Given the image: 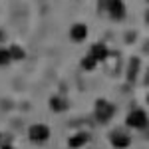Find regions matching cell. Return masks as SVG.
Returning <instances> with one entry per match:
<instances>
[{"label": "cell", "mask_w": 149, "mask_h": 149, "mask_svg": "<svg viewBox=\"0 0 149 149\" xmlns=\"http://www.w3.org/2000/svg\"><path fill=\"white\" fill-rule=\"evenodd\" d=\"M111 115H113V105L109 102H105V100H97L95 102V117H97V121H109L111 119Z\"/></svg>", "instance_id": "obj_1"}, {"label": "cell", "mask_w": 149, "mask_h": 149, "mask_svg": "<svg viewBox=\"0 0 149 149\" xmlns=\"http://www.w3.org/2000/svg\"><path fill=\"white\" fill-rule=\"evenodd\" d=\"M127 125L133 127V129H143L147 127V115L143 109H133L131 113L127 115Z\"/></svg>", "instance_id": "obj_2"}, {"label": "cell", "mask_w": 149, "mask_h": 149, "mask_svg": "<svg viewBox=\"0 0 149 149\" xmlns=\"http://www.w3.org/2000/svg\"><path fill=\"white\" fill-rule=\"evenodd\" d=\"M28 137L32 139V141H36V143H42V141H46L50 137V129H48V125L36 123V125H32L28 129Z\"/></svg>", "instance_id": "obj_3"}, {"label": "cell", "mask_w": 149, "mask_h": 149, "mask_svg": "<svg viewBox=\"0 0 149 149\" xmlns=\"http://www.w3.org/2000/svg\"><path fill=\"white\" fill-rule=\"evenodd\" d=\"M111 145L117 149H125L129 145V135H127L125 131H121V129L111 131Z\"/></svg>", "instance_id": "obj_4"}, {"label": "cell", "mask_w": 149, "mask_h": 149, "mask_svg": "<svg viewBox=\"0 0 149 149\" xmlns=\"http://www.w3.org/2000/svg\"><path fill=\"white\" fill-rule=\"evenodd\" d=\"M70 36H72L74 42H81V40H86V36H88V28H86V24H74L72 30H70Z\"/></svg>", "instance_id": "obj_5"}, {"label": "cell", "mask_w": 149, "mask_h": 149, "mask_svg": "<svg viewBox=\"0 0 149 149\" xmlns=\"http://www.w3.org/2000/svg\"><path fill=\"white\" fill-rule=\"evenodd\" d=\"M107 48L103 46V44H93L92 50H90V58H93L95 62H100V60H107Z\"/></svg>", "instance_id": "obj_6"}, {"label": "cell", "mask_w": 149, "mask_h": 149, "mask_svg": "<svg viewBox=\"0 0 149 149\" xmlns=\"http://www.w3.org/2000/svg\"><path fill=\"white\" fill-rule=\"evenodd\" d=\"M50 107L60 113V111H66V109H68V102H66V97H62V95H54V97H50Z\"/></svg>", "instance_id": "obj_7"}, {"label": "cell", "mask_w": 149, "mask_h": 149, "mask_svg": "<svg viewBox=\"0 0 149 149\" xmlns=\"http://www.w3.org/2000/svg\"><path fill=\"white\" fill-rule=\"evenodd\" d=\"M88 139H90V135H88V133H78V135H74V137H70L68 145H70L72 149H76V147H81L84 143H88Z\"/></svg>", "instance_id": "obj_8"}, {"label": "cell", "mask_w": 149, "mask_h": 149, "mask_svg": "<svg viewBox=\"0 0 149 149\" xmlns=\"http://www.w3.org/2000/svg\"><path fill=\"white\" fill-rule=\"evenodd\" d=\"M137 72H139V60H137V58H131V62H129V72H127V80L135 81Z\"/></svg>", "instance_id": "obj_9"}, {"label": "cell", "mask_w": 149, "mask_h": 149, "mask_svg": "<svg viewBox=\"0 0 149 149\" xmlns=\"http://www.w3.org/2000/svg\"><path fill=\"white\" fill-rule=\"evenodd\" d=\"M8 52H10V60H22V58L26 56V52H24L20 46H10Z\"/></svg>", "instance_id": "obj_10"}, {"label": "cell", "mask_w": 149, "mask_h": 149, "mask_svg": "<svg viewBox=\"0 0 149 149\" xmlns=\"http://www.w3.org/2000/svg\"><path fill=\"white\" fill-rule=\"evenodd\" d=\"M10 62V52L6 48H0V66H6Z\"/></svg>", "instance_id": "obj_11"}, {"label": "cell", "mask_w": 149, "mask_h": 149, "mask_svg": "<svg viewBox=\"0 0 149 149\" xmlns=\"http://www.w3.org/2000/svg\"><path fill=\"white\" fill-rule=\"evenodd\" d=\"M81 66H84V70H93V68H95V60L88 56L84 62H81Z\"/></svg>", "instance_id": "obj_12"}, {"label": "cell", "mask_w": 149, "mask_h": 149, "mask_svg": "<svg viewBox=\"0 0 149 149\" xmlns=\"http://www.w3.org/2000/svg\"><path fill=\"white\" fill-rule=\"evenodd\" d=\"M2 40H4V32L0 30V42H2Z\"/></svg>", "instance_id": "obj_13"}, {"label": "cell", "mask_w": 149, "mask_h": 149, "mask_svg": "<svg viewBox=\"0 0 149 149\" xmlns=\"http://www.w3.org/2000/svg\"><path fill=\"white\" fill-rule=\"evenodd\" d=\"M145 84H149V74H147V78H145Z\"/></svg>", "instance_id": "obj_14"}]
</instances>
